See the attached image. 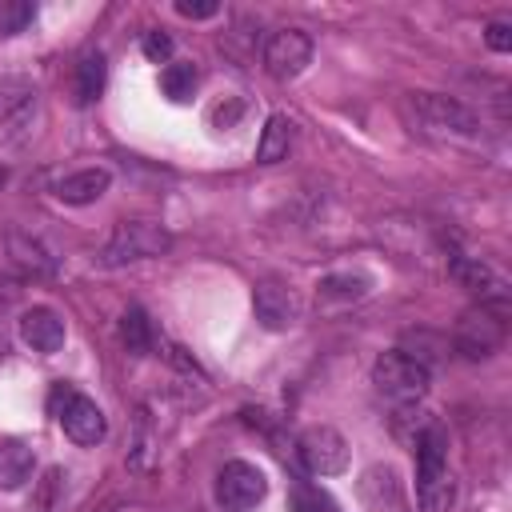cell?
<instances>
[{
  "label": "cell",
  "mask_w": 512,
  "mask_h": 512,
  "mask_svg": "<svg viewBox=\"0 0 512 512\" xmlns=\"http://www.w3.org/2000/svg\"><path fill=\"white\" fill-rule=\"evenodd\" d=\"M292 140H296L292 120L280 116V112H272V116L264 120V132H260V144H256V160H260V164H280V160H288Z\"/></svg>",
  "instance_id": "17"
},
{
  "label": "cell",
  "mask_w": 512,
  "mask_h": 512,
  "mask_svg": "<svg viewBox=\"0 0 512 512\" xmlns=\"http://www.w3.org/2000/svg\"><path fill=\"white\" fill-rule=\"evenodd\" d=\"M108 184H112V172H108V168H80V172L56 180L52 192H56V200H64V204H92V200H100V196L108 192Z\"/></svg>",
  "instance_id": "14"
},
{
  "label": "cell",
  "mask_w": 512,
  "mask_h": 512,
  "mask_svg": "<svg viewBox=\"0 0 512 512\" xmlns=\"http://www.w3.org/2000/svg\"><path fill=\"white\" fill-rule=\"evenodd\" d=\"M104 80H108V64H104V52L100 48H88L76 68H72V100L76 104H92L100 92H104Z\"/></svg>",
  "instance_id": "15"
},
{
  "label": "cell",
  "mask_w": 512,
  "mask_h": 512,
  "mask_svg": "<svg viewBox=\"0 0 512 512\" xmlns=\"http://www.w3.org/2000/svg\"><path fill=\"white\" fill-rule=\"evenodd\" d=\"M504 344V312L496 308H468L456 324V348L468 360H488L492 352H500Z\"/></svg>",
  "instance_id": "6"
},
{
  "label": "cell",
  "mask_w": 512,
  "mask_h": 512,
  "mask_svg": "<svg viewBox=\"0 0 512 512\" xmlns=\"http://www.w3.org/2000/svg\"><path fill=\"white\" fill-rule=\"evenodd\" d=\"M448 272H452V280H456L460 288H468L484 308L508 312V280H504L492 264H484V260H476V256H452V260H448Z\"/></svg>",
  "instance_id": "8"
},
{
  "label": "cell",
  "mask_w": 512,
  "mask_h": 512,
  "mask_svg": "<svg viewBox=\"0 0 512 512\" xmlns=\"http://www.w3.org/2000/svg\"><path fill=\"white\" fill-rule=\"evenodd\" d=\"M296 448H300V460H304V468L312 476H340L348 468V440L328 424L304 428Z\"/></svg>",
  "instance_id": "7"
},
{
  "label": "cell",
  "mask_w": 512,
  "mask_h": 512,
  "mask_svg": "<svg viewBox=\"0 0 512 512\" xmlns=\"http://www.w3.org/2000/svg\"><path fill=\"white\" fill-rule=\"evenodd\" d=\"M416 500L424 512H448L456 500V480L448 472V432L432 420L416 440Z\"/></svg>",
  "instance_id": "1"
},
{
  "label": "cell",
  "mask_w": 512,
  "mask_h": 512,
  "mask_svg": "<svg viewBox=\"0 0 512 512\" xmlns=\"http://www.w3.org/2000/svg\"><path fill=\"white\" fill-rule=\"evenodd\" d=\"M20 340L32 352H44V356L60 352L64 348V320H60V312H52V308H28L20 316Z\"/></svg>",
  "instance_id": "13"
},
{
  "label": "cell",
  "mask_w": 512,
  "mask_h": 512,
  "mask_svg": "<svg viewBox=\"0 0 512 512\" xmlns=\"http://www.w3.org/2000/svg\"><path fill=\"white\" fill-rule=\"evenodd\" d=\"M312 64V40L300 28H280L264 44V68L272 80H296Z\"/></svg>",
  "instance_id": "9"
},
{
  "label": "cell",
  "mask_w": 512,
  "mask_h": 512,
  "mask_svg": "<svg viewBox=\"0 0 512 512\" xmlns=\"http://www.w3.org/2000/svg\"><path fill=\"white\" fill-rule=\"evenodd\" d=\"M48 408H52V416L60 420V428H64L76 444H84V448L100 444L104 432H108V420H104V412L96 408V400H88L84 392H76V388L64 384V380L52 388Z\"/></svg>",
  "instance_id": "3"
},
{
  "label": "cell",
  "mask_w": 512,
  "mask_h": 512,
  "mask_svg": "<svg viewBox=\"0 0 512 512\" xmlns=\"http://www.w3.org/2000/svg\"><path fill=\"white\" fill-rule=\"evenodd\" d=\"M368 276H352V272H340V276H324L320 280V296H340V300H356V296H364L368 292Z\"/></svg>",
  "instance_id": "22"
},
{
  "label": "cell",
  "mask_w": 512,
  "mask_h": 512,
  "mask_svg": "<svg viewBox=\"0 0 512 512\" xmlns=\"http://www.w3.org/2000/svg\"><path fill=\"white\" fill-rule=\"evenodd\" d=\"M428 380H432L428 364H424L420 356L404 352V348H392V352H384V356L372 364V384H376V392H384V396L396 400V404L420 400L424 388H428Z\"/></svg>",
  "instance_id": "2"
},
{
  "label": "cell",
  "mask_w": 512,
  "mask_h": 512,
  "mask_svg": "<svg viewBox=\"0 0 512 512\" xmlns=\"http://www.w3.org/2000/svg\"><path fill=\"white\" fill-rule=\"evenodd\" d=\"M8 252H12V260H16V268H20L24 276H32V280L52 276V256L44 252L40 240H32V236H24V232H8Z\"/></svg>",
  "instance_id": "19"
},
{
  "label": "cell",
  "mask_w": 512,
  "mask_h": 512,
  "mask_svg": "<svg viewBox=\"0 0 512 512\" xmlns=\"http://www.w3.org/2000/svg\"><path fill=\"white\" fill-rule=\"evenodd\" d=\"M140 52H144L152 64H168V60H172V36H168V32H160V28H152V32H144Z\"/></svg>",
  "instance_id": "25"
},
{
  "label": "cell",
  "mask_w": 512,
  "mask_h": 512,
  "mask_svg": "<svg viewBox=\"0 0 512 512\" xmlns=\"http://www.w3.org/2000/svg\"><path fill=\"white\" fill-rule=\"evenodd\" d=\"M408 108L420 116L424 128H436V132H464V136H468V132L480 128L472 108H464L460 100L440 96V92H416V96L408 100Z\"/></svg>",
  "instance_id": "10"
},
{
  "label": "cell",
  "mask_w": 512,
  "mask_h": 512,
  "mask_svg": "<svg viewBox=\"0 0 512 512\" xmlns=\"http://www.w3.org/2000/svg\"><path fill=\"white\" fill-rule=\"evenodd\" d=\"M120 344H124L132 356H148V352H152L156 332H152V320H148L144 308L132 304V308L120 316Z\"/></svg>",
  "instance_id": "21"
},
{
  "label": "cell",
  "mask_w": 512,
  "mask_h": 512,
  "mask_svg": "<svg viewBox=\"0 0 512 512\" xmlns=\"http://www.w3.org/2000/svg\"><path fill=\"white\" fill-rule=\"evenodd\" d=\"M268 496V476L248 460H228L216 476V500L224 512H252Z\"/></svg>",
  "instance_id": "5"
},
{
  "label": "cell",
  "mask_w": 512,
  "mask_h": 512,
  "mask_svg": "<svg viewBox=\"0 0 512 512\" xmlns=\"http://www.w3.org/2000/svg\"><path fill=\"white\" fill-rule=\"evenodd\" d=\"M484 40H488L492 52H508V48H512V28H508L504 20H492V24L484 28Z\"/></svg>",
  "instance_id": "27"
},
{
  "label": "cell",
  "mask_w": 512,
  "mask_h": 512,
  "mask_svg": "<svg viewBox=\"0 0 512 512\" xmlns=\"http://www.w3.org/2000/svg\"><path fill=\"white\" fill-rule=\"evenodd\" d=\"M176 12H180L184 20H208V16L220 12V4H216V0H176Z\"/></svg>",
  "instance_id": "26"
},
{
  "label": "cell",
  "mask_w": 512,
  "mask_h": 512,
  "mask_svg": "<svg viewBox=\"0 0 512 512\" xmlns=\"http://www.w3.org/2000/svg\"><path fill=\"white\" fill-rule=\"evenodd\" d=\"M356 496L368 512H400L404 504V488H400V476L392 464H372L360 472L356 480Z\"/></svg>",
  "instance_id": "12"
},
{
  "label": "cell",
  "mask_w": 512,
  "mask_h": 512,
  "mask_svg": "<svg viewBox=\"0 0 512 512\" xmlns=\"http://www.w3.org/2000/svg\"><path fill=\"white\" fill-rule=\"evenodd\" d=\"M292 512H336V504L320 488L300 480V484H292Z\"/></svg>",
  "instance_id": "24"
},
{
  "label": "cell",
  "mask_w": 512,
  "mask_h": 512,
  "mask_svg": "<svg viewBox=\"0 0 512 512\" xmlns=\"http://www.w3.org/2000/svg\"><path fill=\"white\" fill-rule=\"evenodd\" d=\"M36 468V452L16 440V436H0V488H20Z\"/></svg>",
  "instance_id": "16"
},
{
  "label": "cell",
  "mask_w": 512,
  "mask_h": 512,
  "mask_svg": "<svg viewBox=\"0 0 512 512\" xmlns=\"http://www.w3.org/2000/svg\"><path fill=\"white\" fill-rule=\"evenodd\" d=\"M36 112V88L28 80H0V124L20 128Z\"/></svg>",
  "instance_id": "18"
},
{
  "label": "cell",
  "mask_w": 512,
  "mask_h": 512,
  "mask_svg": "<svg viewBox=\"0 0 512 512\" xmlns=\"http://www.w3.org/2000/svg\"><path fill=\"white\" fill-rule=\"evenodd\" d=\"M252 308H256V320L268 332H280V328L296 324V316H300V304H296L292 288L280 284V280H260L252 288Z\"/></svg>",
  "instance_id": "11"
},
{
  "label": "cell",
  "mask_w": 512,
  "mask_h": 512,
  "mask_svg": "<svg viewBox=\"0 0 512 512\" xmlns=\"http://www.w3.org/2000/svg\"><path fill=\"white\" fill-rule=\"evenodd\" d=\"M28 20H32V4L28 0H0V36L24 32Z\"/></svg>",
  "instance_id": "23"
},
{
  "label": "cell",
  "mask_w": 512,
  "mask_h": 512,
  "mask_svg": "<svg viewBox=\"0 0 512 512\" xmlns=\"http://www.w3.org/2000/svg\"><path fill=\"white\" fill-rule=\"evenodd\" d=\"M56 488H60V468H48L44 480H40V496H36V508H40V512L52 508V492H56Z\"/></svg>",
  "instance_id": "28"
},
{
  "label": "cell",
  "mask_w": 512,
  "mask_h": 512,
  "mask_svg": "<svg viewBox=\"0 0 512 512\" xmlns=\"http://www.w3.org/2000/svg\"><path fill=\"white\" fill-rule=\"evenodd\" d=\"M196 84H200V72H196L192 60H168L164 72H160V92L172 104H188L196 96Z\"/></svg>",
  "instance_id": "20"
},
{
  "label": "cell",
  "mask_w": 512,
  "mask_h": 512,
  "mask_svg": "<svg viewBox=\"0 0 512 512\" xmlns=\"http://www.w3.org/2000/svg\"><path fill=\"white\" fill-rule=\"evenodd\" d=\"M168 244H172V236L160 224H152V220H124V224H116V232L108 236V244H104V252L96 260L104 268H120V264H132V260L160 256Z\"/></svg>",
  "instance_id": "4"
}]
</instances>
